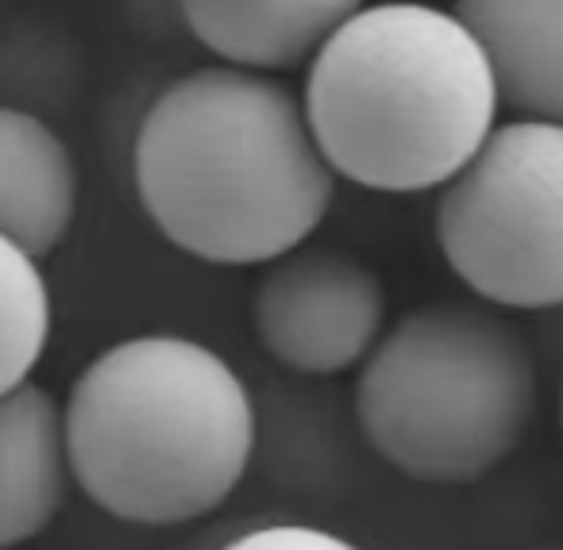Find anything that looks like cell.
<instances>
[{"instance_id":"obj_1","label":"cell","mask_w":563,"mask_h":550,"mask_svg":"<svg viewBox=\"0 0 563 550\" xmlns=\"http://www.w3.org/2000/svg\"><path fill=\"white\" fill-rule=\"evenodd\" d=\"M132 170L155 232L209 266L274 262L309 243L336 197L301 93L228 63L181 74L147 104Z\"/></svg>"},{"instance_id":"obj_2","label":"cell","mask_w":563,"mask_h":550,"mask_svg":"<svg viewBox=\"0 0 563 550\" xmlns=\"http://www.w3.org/2000/svg\"><path fill=\"white\" fill-rule=\"evenodd\" d=\"M70 478L104 516L178 527L217 512L255 454V401L224 355L170 332L86 362L63 404Z\"/></svg>"},{"instance_id":"obj_3","label":"cell","mask_w":563,"mask_h":550,"mask_svg":"<svg viewBox=\"0 0 563 550\" xmlns=\"http://www.w3.org/2000/svg\"><path fill=\"white\" fill-rule=\"evenodd\" d=\"M301 104L332 173L394 197L452 181L501 112L478 40L432 0H367L306 63Z\"/></svg>"},{"instance_id":"obj_4","label":"cell","mask_w":563,"mask_h":550,"mask_svg":"<svg viewBox=\"0 0 563 550\" xmlns=\"http://www.w3.org/2000/svg\"><path fill=\"white\" fill-rule=\"evenodd\" d=\"M537 412V362L521 332L475 304H421L371 347L355 419L386 465L424 485L498 470Z\"/></svg>"},{"instance_id":"obj_5","label":"cell","mask_w":563,"mask_h":550,"mask_svg":"<svg viewBox=\"0 0 563 550\" xmlns=\"http://www.w3.org/2000/svg\"><path fill=\"white\" fill-rule=\"evenodd\" d=\"M437 247L448 270L490 308L563 304V124L498 120L440 186Z\"/></svg>"},{"instance_id":"obj_6","label":"cell","mask_w":563,"mask_h":550,"mask_svg":"<svg viewBox=\"0 0 563 550\" xmlns=\"http://www.w3.org/2000/svg\"><path fill=\"white\" fill-rule=\"evenodd\" d=\"M255 335L278 366L306 378L360 370L386 332L378 270L332 247H294L266 262L251 301Z\"/></svg>"},{"instance_id":"obj_7","label":"cell","mask_w":563,"mask_h":550,"mask_svg":"<svg viewBox=\"0 0 563 550\" xmlns=\"http://www.w3.org/2000/svg\"><path fill=\"white\" fill-rule=\"evenodd\" d=\"M70 481L58 396L35 381L0 393V550L40 539Z\"/></svg>"},{"instance_id":"obj_8","label":"cell","mask_w":563,"mask_h":550,"mask_svg":"<svg viewBox=\"0 0 563 550\" xmlns=\"http://www.w3.org/2000/svg\"><path fill=\"white\" fill-rule=\"evenodd\" d=\"M367 0H178L189 35L217 63L258 74L306 66Z\"/></svg>"},{"instance_id":"obj_9","label":"cell","mask_w":563,"mask_h":550,"mask_svg":"<svg viewBox=\"0 0 563 550\" xmlns=\"http://www.w3.org/2000/svg\"><path fill=\"white\" fill-rule=\"evenodd\" d=\"M78 162L66 139L43 116L0 104V235L55 255L78 216Z\"/></svg>"},{"instance_id":"obj_10","label":"cell","mask_w":563,"mask_h":550,"mask_svg":"<svg viewBox=\"0 0 563 550\" xmlns=\"http://www.w3.org/2000/svg\"><path fill=\"white\" fill-rule=\"evenodd\" d=\"M490 63L501 109L563 124V0H455Z\"/></svg>"},{"instance_id":"obj_11","label":"cell","mask_w":563,"mask_h":550,"mask_svg":"<svg viewBox=\"0 0 563 550\" xmlns=\"http://www.w3.org/2000/svg\"><path fill=\"white\" fill-rule=\"evenodd\" d=\"M51 343V289L43 258L0 235V393L32 381Z\"/></svg>"},{"instance_id":"obj_12","label":"cell","mask_w":563,"mask_h":550,"mask_svg":"<svg viewBox=\"0 0 563 550\" xmlns=\"http://www.w3.org/2000/svg\"><path fill=\"white\" fill-rule=\"evenodd\" d=\"M220 550H360V547L313 524H266L255 527V531H243L240 539L224 542Z\"/></svg>"}]
</instances>
